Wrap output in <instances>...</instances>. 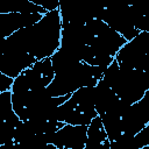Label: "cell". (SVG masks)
I'll list each match as a JSON object with an SVG mask.
<instances>
[{
    "label": "cell",
    "instance_id": "cell-1",
    "mask_svg": "<svg viewBox=\"0 0 149 149\" xmlns=\"http://www.w3.org/2000/svg\"><path fill=\"white\" fill-rule=\"evenodd\" d=\"M62 16L59 9L47 12L34 24L24 27L6 38L2 48H19L28 51L36 59L51 57L61 47Z\"/></svg>",
    "mask_w": 149,
    "mask_h": 149
},
{
    "label": "cell",
    "instance_id": "cell-2",
    "mask_svg": "<svg viewBox=\"0 0 149 149\" xmlns=\"http://www.w3.org/2000/svg\"><path fill=\"white\" fill-rule=\"evenodd\" d=\"M102 79L112 90L128 104L139 101L149 90V70L123 69L116 59L105 70Z\"/></svg>",
    "mask_w": 149,
    "mask_h": 149
},
{
    "label": "cell",
    "instance_id": "cell-3",
    "mask_svg": "<svg viewBox=\"0 0 149 149\" xmlns=\"http://www.w3.org/2000/svg\"><path fill=\"white\" fill-rule=\"evenodd\" d=\"M104 66L90 65L83 61L72 63L71 65L55 72V77L48 85L51 95H68L84 86H95L104 77Z\"/></svg>",
    "mask_w": 149,
    "mask_h": 149
},
{
    "label": "cell",
    "instance_id": "cell-4",
    "mask_svg": "<svg viewBox=\"0 0 149 149\" xmlns=\"http://www.w3.org/2000/svg\"><path fill=\"white\" fill-rule=\"evenodd\" d=\"M95 86H84L76 90L68 100L58 106L55 120L70 125H85L98 115L94 105Z\"/></svg>",
    "mask_w": 149,
    "mask_h": 149
},
{
    "label": "cell",
    "instance_id": "cell-5",
    "mask_svg": "<svg viewBox=\"0 0 149 149\" xmlns=\"http://www.w3.org/2000/svg\"><path fill=\"white\" fill-rule=\"evenodd\" d=\"M86 44L115 57L127 40L101 19H92L86 22Z\"/></svg>",
    "mask_w": 149,
    "mask_h": 149
},
{
    "label": "cell",
    "instance_id": "cell-6",
    "mask_svg": "<svg viewBox=\"0 0 149 149\" xmlns=\"http://www.w3.org/2000/svg\"><path fill=\"white\" fill-rule=\"evenodd\" d=\"M141 16L132 5H119L105 8L99 19L120 33L127 41H130L140 33L135 28V23Z\"/></svg>",
    "mask_w": 149,
    "mask_h": 149
},
{
    "label": "cell",
    "instance_id": "cell-7",
    "mask_svg": "<svg viewBox=\"0 0 149 149\" xmlns=\"http://www.w3.org/2000/svg\"><path fill=\"white\" fill-rule=\"evenodd\" d=\"M149 51V31H140L134 38L127 41L115 56L120 68L140 69Z\"/></svg>",
    "mask_w": 149,
    "mask_h": 149
},
{
    "label": "cell",
    "instance_id": "cell-8",
    "mask_svg": "<svg viewBox=\"0 0 149 149\" xmlns=\"http://www.w3.org/2000/svg\"><path fill=\"white\" fill-rule=\"evenodd\" d=\"M36 61L37 59L26 50L0 47V72L12 78H16Z\"/></svg>",
    "mask_w": 149,
    "mask_h": 149
},
{
    "label": "cell",
    "instance_id": "cell-9",
    "mask_svg": "<svg viewBox=\"0 0 149 149\" xmlns=\"http://www.w3.org/2000/svg\"><path fill=\"white\" fill-rule=\"evenodd\" d=\"M87 126L65 123L52 136L51 143L57 149H85Z\"/></svg>",
    "mask_w": 149,
    "mask_h": 149
},
{
    "label": "cell",
    "instance_id": "cell-10",
    "mask_svg": "<svg viewBox=\"0 0 149 149\" xmlns=\"http://www.w3.org/2000/svg\"><path fill=\"white\" fill-rule=\"evenodd\" d=\"M42 15L40 13H0L1 38H6L13 33L36 23Z\"/></svg>",
    "mask_w": 149,
    "mask_h": 149
},
{
    "label": "cell",
    "instance_id": "cell-11",
    "mask_svg": "<svg viewBox=\"0 0 149 149\" xmlns=\"http://www.w3.org/2000/svg\"><path fill=\"white\" fill-rule=\"evenodd\" d=\"M85 149H111V141L108 140L102 120L99 115L87 126V140Z\"/></svg>",
    "mask_w": 149,
    "mask_h": 149
},
{
    "label": "cell",
    "instance_id": "cell-12",
    "mask_svg": "<svg viewBox=\"0 0 149 149\" xmlns=\"http://www.w3.org/2000/svg\"><path fill=\"white\" fill-rule=\"evenodd\" d=\"M43 7L29 0H0V13H40L45 14Z\"/></svg>",
    "mask_w": 149,
    "mask_h": 149
},
{
    "label": "cell",
    "instance_id": "cell-13",
    "mask_svg": "<svg viewBox=\"0 0 149 149\" xmlns=\"http://www.w3.org/2000/svg\"><path fill=\"white\" fill-rule=\"evenodd\" d=\"M115 59V57L108 55L107 52L99 50L92 45H85L84 50H83V62L90 64V65H94V66H104V68H108L111 65V63Z\"/></svg>",
    "mask_w": 149,
    "mask_h": 149
},
{
    "label": "cell",
    "instance_id": "cell-14",
    "mask_svg": "<svg viewBox=\"0 0 149 149\" xmlns=\"http://www.w3.org/2000/svg\"><path fill=\"white\" fill-rule=\"evenodd\" d=\"M135 141L137 144L139 149H142L143 147L149 144V123H147L136 135H135Z\"/></svg>",
    "mask_w": 149,
    "mask_h": 149
},
{
    "label": "cell",
    "instance_id": "cell-15",
    "mask_svg": "<svg viewBox=\"0 0 149 149\" xmlns=\"http://www.w3.org/2000/svg\"><path fill=\"white\" fill-rule=\"evenodd\" d=\"M29 1L43 7L48 12L58 9V6H59V0H29Z\"/></svg>",
    "mask_w": 149,
    "mask_h": 149
},
{
    "label": "cell",
    "instance_id": "cell-16",
    "mask_svg": "<svg viewBox=\"0 0 149 149\" xmlns=\"http://www.w3.org/2000/svg\"><path fill=\"white\" fill-rule=\"evenodd\" d=\"M13 81H14V78L0 72V93L5 91H9L12 88Z\"/></svg>",
    "mask_w": 149,
    "mask_h": 149
},
{
    "label": "cell",
    "instance_id": "cell-17",
    "mask_svg": "<svg viewBox=\"0 0 149 149\" xmlns=\"http://www.w3.org/2000/svg\"><path fill=\"white\" fill-rule=\"evenodd\" d=\"M140 70H149V51H148V54H147V56H146Z\"/></svg>",
    "mask_w": 149,
    "mask_h": 149
}]
</instances>
